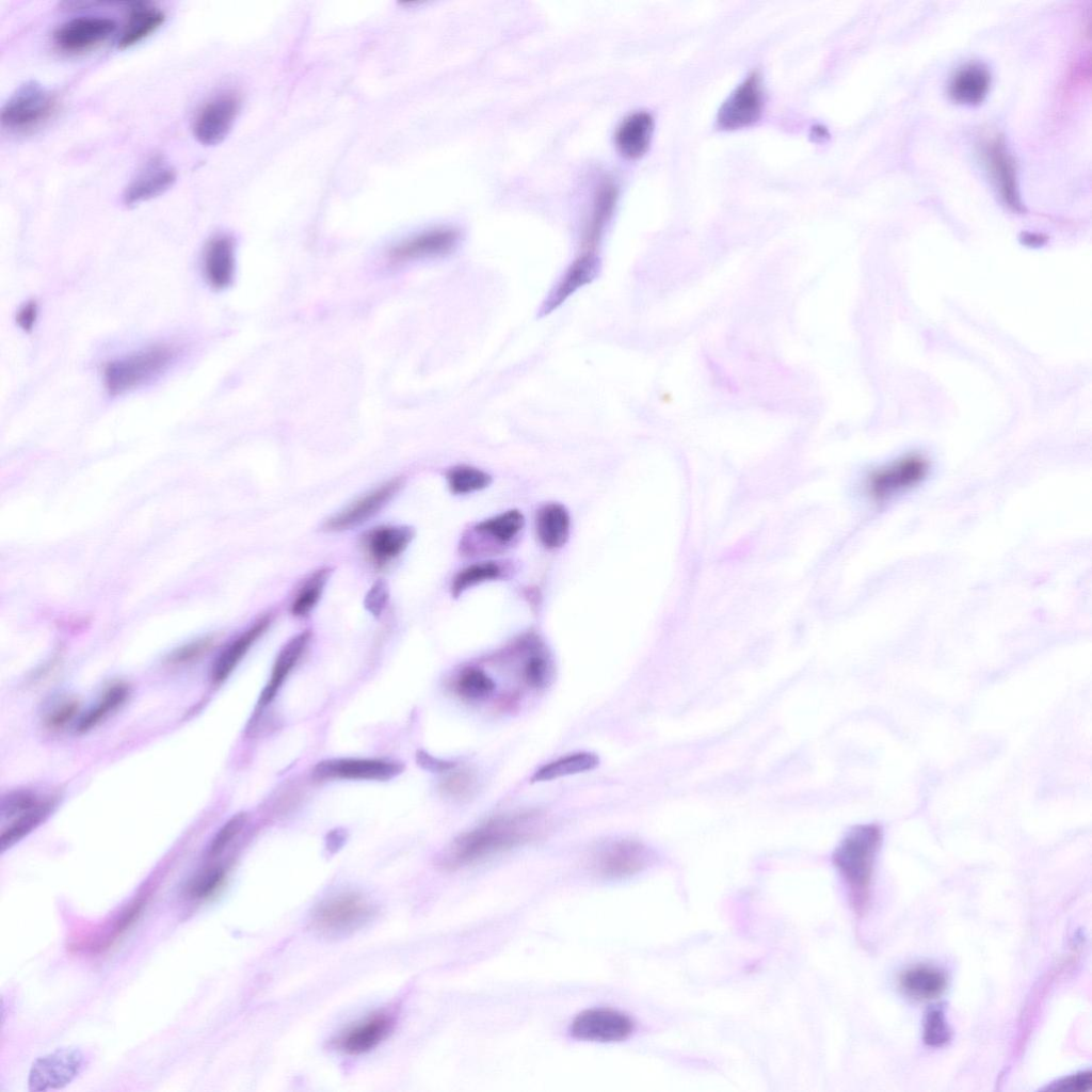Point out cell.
<instances>
[{"label": "cell", "instance_id": "cell-1", "mask_svg": "<svg viewBox=\"0 0 1092 1092\" xmlns=\"http://www.w3.org/2000/svg\"><path fill=\"white\" fill-rule=\"evenodd\" d=\"M543 819L537 812L493 818L454 838L439 863L449 870L475 864L531 841L541 833Z\"/></svg>", "mask_w": 1092, "mask_h": 1092}, {"label": "cell", "instance_id": "cell-2", "mask_svg": "<svg viewBox=\"0 0 1092 1092\" xmlns=\"http://www.w3.org/2000/svg\"><path fill=\"white\" fill-rule=\"evenodd\" d=\"M880 842V829L874 824H862L844 837L833 854V863L848 888L850 903L857 915L863 914L868 902Z\"/></svg>", "mask_w": 1092, "mask_h": 1092}, {"label": "cell", "instance_id": "cell-3", "mask_svg": "<svg viewBox=\"0 0 1092 1092\" xmlns=\"http://www.w3.org/2000/svg\"><path fill=\"white\" fill-rule=\"evenodd\" d=\"M57 109V95L42 83L29 80L20 84L3 103L1 126L11 133L28 134L43 127Z\"/></svg>", "mask_w": 1092, "mask_h": 1092}, {"label": "cell", "instance_id": "cell-4", "mask_svg": "<svg viewBox=\"0 0 1092 1092\" xmlns=\"http://www.w3.org/2000/svg\"><path fill=\"white\" fill-rule=\"evenodd\" d=\"M176 351L167 344H155L109 362L103 369L107 390L123 395L152 380L168 368Z\"/></svg>", "mask_w": 1092, "mask_h": 1092}, {"label": "cell", "instance_id": "cell-5", "mask_svg": "<svg viewBox=\"0 0 1092 1092\" xmlns=\"http://www.w3.org/2000/svg\"><path fill=\"white\" fill-rule=\"evenodd\" d=\"M53 801L31 791H13L0 805V850L4 852L38 826L50 814Z\"/></svg>", "mask_w": 1092, "mask_h": 1092}, {"label": "cell", "instance_id": "cell-6", "mask_svg": "<svg viewBox=\"0 0 1092 1092\" xmlns=\"http://www.w3.org/2000/svg\"><path fill=\"white\" fill-rule=\"evenodd\" d=\"M373 914L369 900L356 892H346L322 901L311 918L312 927L326 937L353 933L368 922Z\"/></svg>", "mask_w": 1092, "mask_h": 1092}, {"label": "cell", "instance_id": "cell-7", "mask_svg": "<svg viewBox=\"0 0 1092 1092\" xmlns=\"http://www.w3.org/2000/svg\"><path fill=\"white\" fill-rule=\"evenodd\" d=\"M85 1067V1056L77 1047H61L41 1056L32 1063L28 1085L33 1092L61 1089L69 1085Z\"/></svg>", "mask_w": 1092, "mask_h": 1092}, {"label": "cell", "instance_id": "cell-8", "mask_svg": "<svg viewBox=\"0 0 1092 1092\" xmlns=\"http://www.w3.org/2000/svg\"><path fill=\"white\" fill-rule=\"evenodd\" d=\"M117 25L108 16L82 15L61 23L52 34L55 48L66 54H81L106 42Z\"/></svg>", "mask_w": 1092, "mask_h": 1092}, {"label": "cell", "instance_id": "cell-9", "mask_svg": "<svg viewBox=\"0 0 1092 1092\" xmlns=\"http://www.w3.org/2000/svg\"><path fill=\"white\" fill-rule=\"evenodd\" d=\"M929 463L920 454H908L878 469L868 478L869 495L879 501L919 484L928 475Z\"/></svg>", "mask_w": 1092, "mask_h": 1092}, {"label": "cell", "instance_id": "cell-10", "mask_svg": "<svg viewBox=\"0 0 1092 1092\" xmlns=\"http://www.w3.org/2000/svg\"><path fill=\"white\" fill-rule=\"evenodd\" d=\"M633 1029L635 1023L626 1013L611 1008H591L574 1017L569 1033L579 1041L612 1043L626 1040Z\"/></svg>", "mask_w": 1092, "mask_h": 1092}, {"label": "cell", "instance_id": "cell-11", "mask_svg": "<svg viewBox=\"0 0 1092 1092\" xmlns=\"http://www.w3.org/2000/svg\"><path fill=\"white\" fill-rule=\"evenodd\" d=\"M240 110V99L234 92H222L208 99L192 122L195 140L205 146L221 143L231 130Z\"/></svg>", "mask_w": 1092, "mask_h": 1092}, {"label": "cell", "instance_id": "cell-12", "mask_svg": "<svg viewBox=\"0 0 1092 1092\" xmlns=\"http://www.w3.org/2000/svg\"><path fill=\"white\" fill-rule=\"evenodd\" d=\"M652 862L651 851L631 839L610 841L600 847L592 858V868L607 879H625L644 870Z\"/></svg>", "mask_w": 1092, "mask_h": 1092}, {"label": "cell", "instance_id": "cell-13", "mask_svg": "<svg viewBox=\"0 0 1092 1092\" xmlns=\"http://www.w3.org/2000/svg\"><path fill=\"white\" fill-rule=\"evenodd\" d=\"M764 103L760 76L753 73L723 102L717 115V125L723 130L748 127L759 119Z\"/></svg>", "mask_w": 1092, "mask_h": 1092}, {"label": "cell", "instance_id": "cell-14", "mask_svg": "<svg viewBox=\"0 0 1092 1092\" xmlns=\"http://www.w3.org/2000/svg\"><path fill=\"white\" fill-rule=\"evenodd\" d=\"M177 179L174 166L161 155L149 157L123 192L127 207L156 198L170 190Z\"/></svg>", "mask_w": 1092, "mask_h": 1092}, {"label": "cell", "instance_id": "cell-15", "mask_svg": "<svg viewBox=\"0 0 1092 1092\" xmlns=\"http://www.w3.org/2000/svg\"><path fill=\"white\" fill-rule=\"evenodd\" d=\"M402 765L370 758H332L320 761L312 771L317 780L387 781L400 774Z\"/></svg>", "mask_w": 1092, "mask_h": 1092}, {"label": "cell", "instance_id": "cell-16", "mask_svg": "<svg viewBox=\"0 0 1092 1092\" xmlns=\"http://www.w3.org/2000/svg\"><path fill=\"white\" fill-rule=\"evenodd\" d=\"M395 1018L389 1012L379 1011L350 1025L334 1040L336 1049L359 1056L378 1047L390 1034Z\"/></svg>", "mask_w": 1092, "mask_h": 1092}, {"label": "cell", "instance_id": "cell-17", "mask_svg": "<svg viewBox=\"0 0 1092 1092\" xmlns=\"http://www.w3.org/2000/svg\"><path fill=\"white\" fill-rule=\"evenodd\" d=\"M402 484V478L385 482L327 519L324 529L342 531L360 525L376 514L399 492Z\"/></svg>", "mask_w": 1092, "mask_h": 1092}, {"label": "cell", "instance_id": "cell-18", "mask_svg": "<svg viewBox=\"0 0 1092 1092\" xmlns=\"http://www.w3.org/2000/svg\"><path fill=\"white\" fill-rule=\"evenodd\" d=\"M984 157L992 178L1005 204L1013 211L1022 212L1015 163L1002 138H994L985 144Z\"/></svg>", "mask_w": 1092, "mask_h": 1092}, {"label": "cell", "instance_id": "cell-19", "mask_svg": "<svg viewBox=\"0 0 1092 1092\" xmlns=\"http://www.w3.org/2000/svg\"><path fill=\"white\" fill-rule=\"evenodd\" d=\"M460 234L451 227H437L416 235L398 244L390 253L396 261L438 257L452 252Z\"/></svg>", "mask_w": 1092, "mask_h": 1092}, {"label": "cell", "instance_id": "cell-20", "mask_svg": "<svg viewBox=\"0 0 1092 1092\" xmlns=\"http://www.w3.org/2000/svg\"><path fill=\"white\" fill-rule=\"evenodd\" d=\"M414 534L408 526H381L364 534L363 547L373 564L382 567L407 548Z\"/></svg>", "mask_w": 1092, "mask_h": 1092}, {"label": "cell", "instance_id": "cell-21", "mask_svg": "<svg viewBox=\"0 0 1092 1092\" xmlns=\"http://www.w3.org/2000/svg\"><path fill=\"white\" fill-rule=\"evenodd\" d=\"M598 269L599 261L593 252L585 251L576 258L546 298L541 308L542 315L551 312L577 290L590 284L597 276Z\"/></svg>", "mask_w": 1092, "mask_h": 1092}, {"label": "cell", "instance_id": "cell-22", "mask_svg": "<svg viewBox=\"0 0 1092 1092\" xmlns=\"http://www.w3.org/2000/svg\"><path fill=\"white\" fill-rule=\"evenodd\" d=\"M235 242L227 235H216L206 244L203 254V271L208 284L214 289L228 287L235 275Z\"/></svg>", "mask_w": 1092, "mask_h": 1092}, {"label": "cell", "instance_id": "cell-23", "mask_svg": "<svg viewBox=\"0 0 1092 1092\" xmlns=\"http://www.w3.org/2000/svg\"><path fill=\"white\" fill-rule=\"evenodd\" d=\"M992 76L986 65L979 62L961 66L948 83V96L957 103L977 106L989 94Z\"/></svg>", "mask_w": 1092, "mask_h": 1092}, {"label": "cell", "instance_id": "cell-24", "mask_svg": "<svg viewBox=\"0 0 1092 1092\" xmlns=\"http://www.w3.org/2000/svg\"><path fill=\"white\" fill-rule=\"evenodd\" d=\"M160 7L147 2H132L117 39L118 49H127L154 34L165 21Z\"/></svg>", "mask_w": 1092, "mask_h": 1092}, {"label": "cell", "instance_id": "cell-25", "mask_svg": "<svg viewBox=\"0 0 1092 1092\" xmlns=\"http://www.w3.org/2000/svg\"><path fill=\"white\" fill-rule=\"evenodd\" d=\"M653 131L652 115L644 111L635 112L617 127L614 135L616 148L625 158L638 159L647 151Z\"/></svg>", "mask_w": 1092, "mask_h": 1092}, {"label": "cell", "instance_id": "cell-26", "mask_svg": "<svg viewBox=\"0 0 1092 1092\" xmlns=\"http://www.w3.org/2000/svg\"><path fill=\"white\" fill-rule=\"evenodd\" d=\"M310 637L309 630L302 631L282 647L272 668L270 679L261 692L259 706L268 705L275 697L286 677L306 649Z\"/></svg>", "mask_w": 1092, "mask_h": 1092}, {"label": "cell", "instance_id": "cell-27", "mask_svg": "<svg viewBox=\"0 0 1092 1092\" xmlns=\"http://www.w3.org/2000/svg\"><path fill=\"white\" fill-rule=\"evenodd\" d=\"M271 622L272 616L270 614L263 615L224 648L212 668V679L214 682H221L228 677L251 646L268 629Z\"/></svg>", "mask_w": 1092, "mask_h": 1092}, {"label": "cell", "instance_id": "cell-28", "mask_svg": "<svg viewBox=\"0 0 1092 1092\" xmlns=\"http://www.w3.org/2000/svg\"><path fill=\"white\" fill-rule=\"evenodd\" d=\"M899 983L909 996L919 1000H929L940 997L945 992L947 978L941 969L922 964L904 970L900 976Z\"/></svg>", "mask_w": 1092, "mask_h": 1092}, {"label": "cell", "instance_id": "cell-29", "mask_svg": "<svg viewBox=\"0 0 1092 1092\" xmlns=\"http://www.w3.org/2000/svg\"><path fill=\"white\" fill-rule=\"evenodd\" d=\"M540 542L548 549L563 546L568 539L571 518L564 505L550 502L542 507L535 519Z\"/></svg>", "mask_w": 1092, "mask_h": 1092}, {"label": "cell", "instance_id": "cell-30", "mask_svg": "<svg viewBox=\"0 0 1092 1092\" xmlns=\"http://www.w3.org/2000/svg\"><path fill=\"white\" fill-rule=\"evenodd\" d=\"M599 764V758L596 754L591 752H576L562 757H559L552 761H549L539 768L531 777L532 782H546L557 780L563 776L574 775L595 769Z\"/></svg>", "mask_w": 1092, "mask_h": 1092}, {"label": "cell", "instance_id": "cell-31", "mask_svg": "<svg viewBox=\"0 0 1092 1092\" xmlns=\"http://www.w3.org/2000/svg\"><path fill=\"white\" fill-rule=\"evenodd\" d=\"M524 524V515L518 510H509L480 521L475 530L500 545H505L518 535Z\"/></svg>", "mask_w": 1092, "mask_h": 1092}, {"label": "cell", "instance_id": "cell-32", "mask_svg": "<svg viewBox=\"0 0 1092 1092\" xmlns=\"http://www.w3.org/2000/svg\"><path fill=\"white\" fill-rule=\"evenodd\" d=\"M331 575V568L322 567L315 571L298 591L290 606L292 615L306 616L318 604Z\"/></svg>", "mask_w": 1092, "mask_h": 1092}, {"label": "cell", "instance_id": "cell-33", "mask_svg": "<svg viewBox=\"0 0 1092 1092\" xmlns=\"http://www.w3.org/2000/svg\"><path fill=\"white\" fill-rule=\"evenodd\" d=\"M456 693L467 701L487 698L496 689L494 679L483 670L475 667L464 669L454 681Z\"/></svg>", "mask_w": 1092, "mask_h": 1092}, {"label": "cell", "instance_id": "cell-34", "mask_svg": "<svg viewBox=\"0 0 1092 1092\" xmlns=\"http://www.w3.org/2000/svg\"><path fill=\"white\" fill-rule=\"evenodd\" d=\"M128 695L125 685L117 684L109 688L100 700L86 713H84L77 725L78 730L85 732L98 724L110 712L121 706Z\"/></svg>", "mask_w": 1092, "mask_h": 1092}, {"label": "cell", "instance_id": "cell-35", "mask_svg": "<svg viewBox=\"0 0 1092 1092\" xmlns=\"http://www.w3.org/2000/svg\"><path fill=\"white\" fill-rule=\"evenodd\" d=\"M447 481L452 493L465 495L487 487L492 482V478L488 473L477 467L459 465L447 472Z\"/></svg>", "mask_w": 1092, "mask_h": 1092}, {"label": "cell", "instance_id": "cell-36", "mask_svg": "<svg viewBox=\"0 0 1092 1092\" xmlns=\"http://www.w3.org/2000/svg\"><path fill=\"white\" fill-rule=\"evenodd\" d=\"M615 191L613 187L606 186L599 192L595 202L594 211L590 225L584 235V247L587 252H592L593 247L598 242L605 223L608 221L614 205Z\"/></svg>", "mask_w": 1092, "mask_h": 1092}, {"label": "cell", "instance_id": "cell-37", "mask_svg": "<svg viewBox=\"0 0 1092 1092\" xmlns=\"http://www.w3.org/2000/svg\"><path fill=\"white\" fill-rule=\"evenodd\" d=\"M500 575L501 568L496 562L473 563L456 574L452 581L451 592L456 597L467 589L486 580L496 579Z\"/></svg>", "mask_w": 1092, "mask_h": 1092}, {"label": "cell", "instance_id": "cell-38", "mask_svg": "<svg viewBox=\"0 0 1092 1092\" xmlns=\"http://www.w3.org/2000/svg\"><path fill=\"white\" fill-rule=\"evenodd\" d=\"M521 674L528 686L543 688L551 678V662L542 649L534 647L524 662Z\"/></svg>", "mask_w": 1092, "mask_h": 1092}, {"label": "cell", "instance_id": "cell-39", "mask_svg": "<svg viewBox=\"0 0 1092 1092\" xmlns=\"http://www.w3.org/2000/svg\"><path fill=\"white\" fill-rule=\"evenodd\" d=\"M951 1031L941 1007L931 1008L924 1021V1042L931 1047H940L948 1043Z\"/></svg>", "mask_w": 1092, "mask_h": 1092}, {"label": "cell", "instance_id": "cell-40", "mask_svg": "<svg viewBox=\"0 0 1092 1092\" xmlns=\"http://www.w3.org/2000/svg\"><path fill=\"white\" fill-rule=\"evenodd\" d=\"M225 880L223 868H213L199 876L190 887V895L193 898L203 899L213 895Z\"/></svg>", "mask_w": 1092, "mask_h": 1092}, {"label": "cell", "instance_id": "cell-41", "mask_svg": "<svg viewBox=\"0 0 1092 1092\" xmlns=\"http://www.w3.org/2000/svg\"><path fill=\"white\" fill-rule=\"evenodd\" d=\"M245 815L238 814L229 819L213 838L208 854L215 856L221 853L230 840L240 832L245 823Z\"/></svg>", "mask_w": 1092, "mask_h": 1092}, {"label": "cell", "instance_id": "cell-42", "mask_svg": "<svg viewBox=\"0 0 1092 1092\" xmlns=\"http://www.w3.org/2000/svg\"><path fill=\"white\" fill-rule=\"evenodd\" d=\"M476 778L468 772L450 775L443 784L444 790L455 798H467L476 790Z\"/></svg>", "mask_w": 1092, "mask_h": 1092}, {"label": "cell", "instance_id": "cell-43", "mask_svg": "<svg viewBox=\"0 0 1092 1092\" xmlns=\"http://www.w3.org/2000/svg\"><path fill=\"white\" fill-rule=\"evenodd\" d=\"M388 598V585L383 579H379L367 592L364 599V606L373 616L378 617L385 609Z\"/></svg>", "mask_w": 1092, "mask_h": 1092}, {"label": "cell", "instance_id": "cell-44", "mask_svg": "<svg viewBox=\"0 0 1092 1092\" xmlns=\"http://www.w3.org/2000/svg\"><path fill=\"white\" fill-rule=\"evenodd\" d=\"M1091 1083L1092 1074L1090 1071H1085L1064 1077L1051 1083L1047 1087V1090L1082 1092L1089 1090L1091 1088Z\"/></svg>", "mask_w": 1092, "mask_h": 1092}, {"label": "cell", "instance_id": "cell-45", "mask_svg": "<svg viewBox=\"0 0 1092 1092\" xmlns=\"http://www.w3.org/2000/svg\"><path fill=\"white\" fill-rule=\"evenodd\" d=\"M37 304L34 301L27 302L17 311V324L26 332L31 331L37 319Z\"/></svg>", "mask_w": 1092, "mask_h": 1092}, {"label": "cell", "instance_id": "cell-46", "mask_svg": "<svg viewBox=\"0 0 1092 1092\" xmlns=\"http://www.w3.org/2000/svg\"><path fill=\"white\" fill-rule=\"evenodd\" d=\"M417 761L421 767L431 771H447L454 767L453 762L437 759L424 752L417 753Z\"/></svg>", "mask_w": 1092, "mask_h": 1092}, {"label": "cell", "instance_id": "cell-47", "mask_svg": "<svg viewBox=\"0 0 1092 1092\" xmlns=\"http://www.w3.org/2000/svg\"><path fill=\"white\" fill-rule=\"evenodd\" d=\"M75 712V704H64L52 713V716L49 719V722L55 726L62 725L66 723L74 716Z\"/></svg>", "mask_w": 1092, "mask_h": 1092}]
</instances>
